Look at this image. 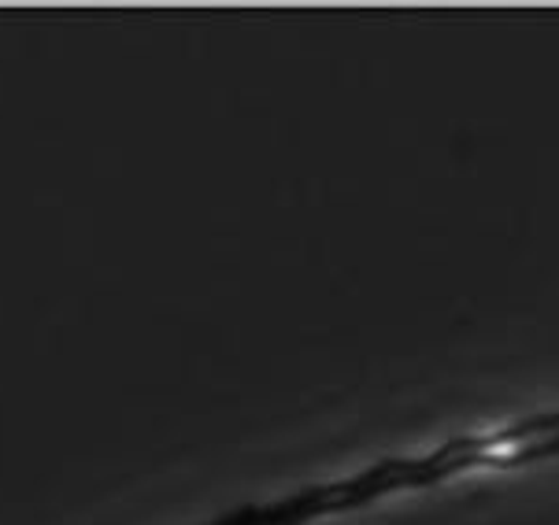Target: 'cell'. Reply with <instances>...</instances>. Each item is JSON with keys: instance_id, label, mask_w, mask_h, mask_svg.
Wrapping results in <instances>:
<instances>
[{"instance_id": "6da1fadb", "label": "cell", "mask_w": 559, "mask_h": 525, "mask_svg": "<svg viewBox=\"0 0 559 525\" xmlns=\"http://www.w3.org/2000/svg\"><path fill=\"white\" fill-rule=\"evenodd\" d=\"M356 503H359L356 485L348 477H337V481H322L305 492H293L286 500L249 503V508H238L207 525H305L326 518V514H348L356 511Z\"/></svg>"}]
</instances>
